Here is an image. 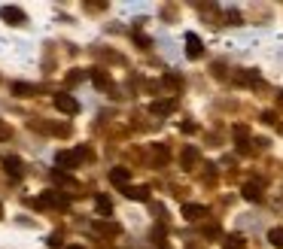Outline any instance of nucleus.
<instances>
[{"label":"nucleus","mask_w":283,"mask_h":249,"mask_svg":"<svg viewBox=\"0 0 283 249\" xmlns=\"http://www.w3.org/2000/svg\"><path fill=\"white\" fill-rule=\"evenodd\" d=\"M88 152L85 149H73V152H58L55 155V164L58 167H76L79 164V158H85Z\"/></svg>","instance_id":"nucleus-1"},{"label":"nucleus","mask_w":283,"mask_h":249,"mask_svg":"<svg viewBox=\"0 0 283 249\" xmlns=\"http://www.w3.org/2000/svg\"><path fill=\"white\" fill-rule=\"evenodd\" d=\"M55 107H58L61 112H67V116H76V112H79V104L70 94H55Z\"/></svg>","instance_id":"nucleus-2"},{"label":"nucleus","mask_w":283,"mask_h":249,"mask_svg":"<svg viewBox=\"0 0 283 249\" xmlns=\"http://www.w3.org/2000/svg\"><path fill=\"white\" fill-rule=\"evenodd\" d=\"M0 16L6 18V25H25V13H21L18 6H3V9H0Z\"/></svg>","instance_id":"nucleus-3"},{"label":"nucleus","mask_w":283,"mask_h":249,"mask_svg":"<svg viewBox=\"0 0 283 249\" xmlns=\"http://www.w3.org/2000/svg\"><path fill=\"white\" fill-rule=\"evenodd\" d=\"M186 55H189V58H201V40H198V33H186Z\"/></svg>","instance_id":"nucleus-4"},{"label":"nucleus","mask_w":283,"mask_h":249,"mask_svg":"<svg viewBox=\"0 0 283 249\" xmlns=\"http://www.w3.org/2000/svg\"><path fill=\"white\" fill-rule=\"evenodd\" d=\"M37 207H67V201L61 195H55V191H49V195L37 198Z\"/></svg>","instance_id":"nucleus-5"},{"label":"nucleus","mask_w":283,"mask_h":249,"mask_svg":"<svg viewBox=\"0 0 283 249\" xmlns=\"http://www.w3.org/2000/svg\"><path fill=\"white\" fill-rule=\"evenodd\" d=\"M128 179H131V171H128V167H113V171H110V183L125 186Z\"/></svg>","instance_id":"nucleus-6"},{"label":"nucleus","mask_w":283,"mask_h":249,"mask_svg":"<svg viewBox=\"0 0 283 249\" xmlns=\"http://www.w3.org/2000/svg\"><path fill=\"white\" fill-rule=\"evenodd\" d=\"M204 213H207V210L201 207V203H186V207H183V216H186L189 222H198L201 216H204Z\"/></svg>","instance_id":"nucleus-7"},{"label":"nucleus","mask_w":283,"mask_h":249,"mask_svg":"<svg viewBox=\"0 0 283 249\" xmlns=\"http://www.w3.org/2000/svg\"><path fill=\"white\" fill-rule=\"evenodd\" d=\"M3 167H6V173H9V176H16V179L21 176V161H18V158L6 155V158H3Z\"/></svg>","instance_id":"nucleus-8"},{"label":"nucleus","mask_w":283,"mask_h":249,"mask_svg":"<svg viewBox=\"0 0 283 249\" xmlns=\"http://www.w3.org/2000/svg\"><path fill=\"white\" fill-rule=\"evenodd\" d=\"M125 198L128 201H146V198H150V191H146V188H125Z\"/></svg>","instance_id":"nucleus-9"},{"label":"nucleus","mask_w":283,"mask_h":249,"mask_svg":"<svg viewBox=\"0 0 283 249\" xmlns=\"http://www.w3.org/2000/svg\"><path fill=\"white\" fill-rule=\"evenodd\" d=\"M150 109L155 112V116H162V112H171V109H174V100H155Z\"/></svg>","instance_id":"nucleus-10"},{"label":"nucleus","mask_w":283,"mask_h":249,"mask_svg":"<svg viewBox=\"0 0 283 249\" xmlns=\"http://www.w3.org/2000/svg\"><path fill=\"white\" fill-rule=\"evenodd\" d=\"M95 207H98V213H100V216H110L113 203H110V198H104V195H100V198H95Z\"/></svg>","instance_id":"nucleus-11"},{"label":"nucleus","mask_w":283,"mask_h":249,"mask_svg":"<svg viewBox=\"0 0 283 249\" xmlns=\"http://www.w3.org/2000/svg\"><path fill=\"white\" fill-rule=\"evenodd\" d=\"M268 240H271V246L283 249V228H271V231H268Z\"/></svg>","instance_id":"nucleus-12"},{"label":"nucleus","mask_w":283,"mask_h":249,"mask_svg":"<svg viewBox=\"0 0 283 249\" xmlns=\"http://www.w3.org/2000/svg\"><path fill=\"white\" fill-rule=\"evenodd\" d=\"M244 198H247V201H259V198H262V188L253 186V183H250V186H244Z\"/></svg>","instance_id":"nucleus-13"},{"label":"nucleus","mask_w":283,"mask_h":249,"mask_svg":"<svg viewBox=\"0 0 283 249\" xmlns=\"http://www.w3.org/2000/svg\"><path fill=\"white\" fill-rule=\"evenodd\" d=\"M13 92H16L18 97H31V94H33V85H25V82H16V85H13Z\"/></svg>","instance_id":"nucleus-14"},{"label":"nucleus","mask_w":283,"mask_h":249,"mask_svg":"<svg viewBox=\"0 0 283 249\" xmlns=\"http://www.w3.org/2000/svg\"><path fill=\"white\" fill-rule=\"evenodd\" d=\"M92 79H95V85H98V88H107V85H110V76H104L100 70H95V73H92Z\"/></svg>","instance_id":"nucleus-15"},{"label":"nucleus","mask_w":283,"mask_h":249,"mask_svg":"<svg viewBox=\"0 0 283 249\" xmlns=\"http://www.w3.org/2000/svg\"><path fill=\"white\" fill-rule=\"evenodd\" d=\"M225 249H244V240H241V237H232V240L225 243Z\"/></svg>","instance_id":"nucleus-16"},{"label":"nucleus","mask_w":283,"mask_h":249,"mask_svg":"<svg viewBox=\"0 0 283 249\" xmlns=\"http://www.w3.org/2000/svg\"><path fill=\"white\" fill-rule=\"evenodd\" d=\"M67 249H83V246H67Z\"/></svg>","instance_id":"nucleus-17"}]
</instances>
